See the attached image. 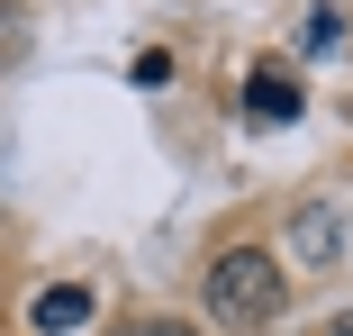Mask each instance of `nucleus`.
Segmentation results:
<instances>
[{
	"label": "nucleus",
	"mask_w": 353,
	"mask_h": 336,
	"mask_svg": "<svg viewBox=\"0 0 353 336\" xmlns=\"http://www.w3.org/2000/svg\"><path fill=\"white\" fill-rule=\"evenodd\" d=\"M19 55H28V10H19V0H0V73H10Z\"/></svg>",
	"instance_id": "obj_5"
},
{
	"label": "nucleus",
	"mask_w": 353,
	"mask_h": 336,
	"mask_svg": "<svg viewBox=\"0 0 353 336\" xmlns=\"http://www.w3.org/2000/svg\"><path fill=\"white\" fill-rule=\"evenodd\" d=\"M281 254L308 263V273H326V263L344 254V200H299V209L281 218Z\"/></svg>",
	"instance_id": "obj_2"
},
{
	"label": "nucleus",
	"mask_w": 353,
	"mask_h": 336,
	"mask_svg": "<svg viewBox=\"0 0 353 336\" xmlns=\"http://www.w3.org/2000/svg\"><path fill=\"white\" fill-rule=\"evenodd\" d=\"M245 118L254 127H290L299 118V82L290 73H245Z\"/></svg>",
	"instance_id": "obj_3"
},
{
	"label": "nucleus",
	"mask_w": 353,
	"mask_h": 336,
	"mask_svg": "<svg viewBox=\"0 0 353 336\" xmlns=\"http://www.w3.org/2000/svg\"><path fill=\"white\" fill-rule=\"evenodd\" d=\"M109 336H190V327H181V318H118Z\"/></svg>",
	"instance_id": "obj_6"
},
{
	"label": "nucleus",
	"mask_w": 353,
	"mask_h": 336,
	"mask_svg": "<svg viewBox=\"0 0 353 336\" xmlns=\"http://www.w3.org/2000/svg\"><path fill=\"white\" fill-rule=\"evenodd\" d=\"M82 318H91V291H82V282H54V291L28 300V327H37V336H73Z\"/></svg>",
	"instance_id": "obj_4"
},
{
	"label": "nucleus",
	"mask_w": 353,
	"mask_h": 336,
	"mask_svg": "<svg viewBox=\"0 0 353 336\" xmlns=\"http://www.w3.org/2000/svg\"><path fill=\"white\" fill-rule=\"evenodd\" d=\"M335 336H353V309H335Z\"/></svg>",
	"instance_id": "obj_7"
},
{
	"label": "nucleus",
	"mask_w": 353,
	"mask_h": 336,
	"mask_svg": "<svg viewBox=\"0 0 353 336\" xmlns=\"http://www.w3.org/2000/svg\"><path fill=\"white\" fill-rule=\"evenodd\" d=\"M199 309L218 327H236V336H263L272 309H281V263L263 245H227L218 263H208V282H199Z\"/></svg>",
	"instance_id": "obj_1"
}]
</instances>
